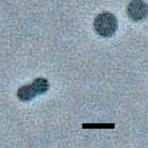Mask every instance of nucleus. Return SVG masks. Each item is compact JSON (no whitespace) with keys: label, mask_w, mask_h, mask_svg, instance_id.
I'll return each mask as SVG.
<instances>
[{"label":"nucleus","mask_w":148,"mask_h":148,"mask_svg":"<svg viewBox=\"0 0 148 148\" xmlns=\"http://www.w3.org/2000/svg\"><path fill=\"white\" fill-rule=\"evenodd\" d=\"M83 129H112L115 128L114 124H83Z\"/></svg>","instance_id":"20e7f679"},{"label":"nucleus","mask_w":148,"mask_h":148,"mask_svg":"<svg viewBox=\"0 0 148 148\" xmlns=\"http://www.w3.org/2000/svg\"><path fill=\"white\" fill-rule=\"evenodd\" d=\"M50 88L48 81L44 77H38L33 82L23 86L17 91L18 98L23 102H26L34 99L38 95H41L47 92Z\"/></svg>","instance_id":"f257e3e1"},{"label":"nucleus","mask_w":148,"mask_h":148,"mask_svg":"<svg viewBox=\"0 0 148 148\" xmlns=\"http://www.w3.org/2000/svg\"><path fill=\"white\" fill-rule=\"evenodd\" d=\"M127 13L132 21H141L147 16V4L143 0H132L127 6Z\"/></svg>","instance_id":"7ed1b4c3"},{"label":"nucleus","mask_w":148,"mask_h":148,"mask_svg":"<svg viewBox=\"0 0 148 148\" xmlns=\"http://www.w3.org/2000/svg\"><path fill=\"white\" fill-rule=\"evenodd\" d=\"M97 34L104 38L111 37L116 33L118 27V19L114 14L104 12L96 16L94 22Z\"/></svg>","instance_id":"f03ea898"}]
</instances>
